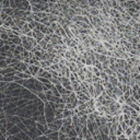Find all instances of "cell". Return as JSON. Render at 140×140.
I'll list each match as a JSON object with an SVG mask.
<instances>
[{"label": "cell", "instance_id": "4", "mask_svg": "<svg viewBox=\"0 0 140 140\" xmlns=\"http://www.w3.org/2000/svg\"><path fill=\"white\" fill-rule=\"evenodd\" d=\"M137 69H138V72L140 74V66H138V67H137Z\"/></svg>", "mask_w": 140, "mask_h": 140}, {"label": "cell", "instance_id": "2", "mask_svg": "<svg viewBox=\"0 0 140 140\" xmlns=\"http://www.w3.org/2000/svg\"><path fill=\"white\" fill-rule=\"evenodd\" d=\"M29 69L31 71L32 75H37L38 74V70H40V67L38 66H35V65H30L29 66Z\"/></svg>", "mask_w": 140, "mask_h": 140}, {"label": "cell", "instance_id": "3", "mask_svg": "<svg viewBox=\"0 0 140 140\" xmlns=\"http://www.w3.org/2000/svg\"><path fill=\"white\" fill-rule=\"evenodd\" d=\"M109 81H111L113 84H117V80H116V78L113 77V76H109Z\"/></svg>", "mask_w": 140, "mask_h": 140}, {"label": "cell", "instance_id": "1", "mask_svg": "<svg viewBox=\"0 0 140 140\" xmlns=\"http://www.w3.org/2000/svg\"><path fill=\"white\" fill-rule=\"evenodd\" d=\"M89 13L92 15V16H99L100 14H101V12H100V10L97 9V8H89Z\"/></svg>", "mask_w": 140, "mask_h": 140}]
</instances>
